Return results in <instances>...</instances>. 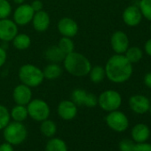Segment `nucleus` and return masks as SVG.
Wrapping results in <instances>:
<instances>
[{
	"label": "nucleus",
	"mask_w": 151,
	"mask_h": 151,
	"mask_svg": "<svg viewBox=\"0 0 151 151\" xmlns=\"http://www.w3.org/2000/svg\"><path fill=\"white\" fill-rule=\"evenodd\" d=\"M106 78L112 83L123 84L128 81L133 72L132 64L124 54L112 55L104 67Z\"/></svg>",
	"instance_id": "nucleus-1"
},
{
	"label": "nucleus",
	"mask_w": 151,
	"mask_h": 151,
	"mask_svg": "<svg viewBox=\"0 0 151 151\" xmlns=\"http://www.w3.org/2000/svg\"><path fill=\"white\" fill-rule=\"evenodd\" d=\"M62 63L65 70L69 75L78 78L87 76L92 68V63L86 56L75 51L67 54Z\"/></svg>",
	"instance_id": "nucleus-2"
},
{
	"label": "nucleus",
	"mask_w": 151,
	"mask_h": 151,
	"mask_svg": "<svg viewBox=\"0 0 151 151\" xmlns=\"http://www.w3.org/2000/svg\"><path fill=\"white\" fill-rule=\"evenodd\" d=\"M18 77L22 84L30 88L39 86L45 80L43 70L31 63L24 64L19 68Z\"/></svg>",
	"instance_id": "nucleus-3"
},
{
	"label": "nucleus",
	"mask_w": 151,
	"mask_h": 151,
	"mask_svg": "<svg viewBox=\"0 0 151 151\" xmlns=\"http://www.w3.org/2000/svg\"><path fill=\"white\" fill-rule=\"evenodd\" d=\"M3 130L5 140L13 146L23 143L28 137V130L21 122H10Z\"/></svg>",
	"instance_id": "nucleus-4"
},
{
	"label": "nucleus",
	"mask_w": 151,
	"mask_h": 151,
	"mask_svg": "<svg viewBox=\"0 0 151 151\" xmlns=\"http://www.w3.org/2000/svg\"><path fill=\"white\" fill-rule=\"evenodd\" d=\"M98 105L106 112L117 110L122 105V96L116 90H106L98 96Z\"/></svg>",
	"instance_id": "nucleus-5"
},
{
	"label": "nucleus",
	"mask_w": 151,
	"mask_h": 151,
	"mask_svg": "<svg viewBox=\"0 0 151 151\" xmlns=\"http://www.w3.org/2000/svg\"><path fill=\"white\" fill-rule=\"evenodd\" d=\"M29 116L37 122H42L49 118L51 109L48 103L42 99L31 100L27 105Z\"/></svg>",
	"instance_id": "nucleus-6"
},
{
	"label": "nucleus",
	"mask_w": 151,
	"mask_h": 151,
	"mask_svg": "<svg viewBox=\"0 0 151 151\" xmlns=\"http://www.w3.org/2000/svg\"><path fill=\"white\" fill-rule=\"evenodd\" d=\"M107 125L116 132H123L129 127V119L122 111L114 110L109 112L105 117Z\"/></svg>",
	"instance_id": "nucleus-7"
},
{
	"label": "nucleus",
	"mask_w": 151,
	"mask_h": 151,
	"mask_svg": "<svg viewBox=\"0 0 151 151\" xmlns=\"http://www.w3.org/2000/svg\"><path fill=\"white\" fill-rule=\"evenodd\" d=\"M34 10L29 4H22L17 6L13 14V20L18 26H26L31 22L34 16Z\"/></svg>",
	"instance_id": "nucleus-8"
},
{
	"label": "nucleus",
	"mask_w": 151,
	"mask_h": 151,
	"mask_svg": "<svg viewBox=\"0 0 151 151\" xmlns=\"http://www.w3.org/2000/svg\"><path fill=\"white\" fill-rule=\"evenodd\" d=\"M18 34V25L9 18L0 19V40L3 42H12Z\"/></svg>",
	"instance_id": "nucleus-9"
},
{
	"label": "nucleus",
	"mask_w": 151,
	"mask_h": 151,
	"mask_svg": "<svg viewBox=\"0 0 151 151\" xmlns=\"http://www.w3.org/2000/svg\"><path fill=\"white\" fill-rule=\"evenodd\" d=\"M129 38L125 32L117 30L115 31L110 37V45L112 50L116 54H124L129 47Z\"/></svg>",
	"instance_id": "nucleus-10"
},
{
	"label": "nucleus",
	"mask_w": 151,
	"mask_h": 151,
	"mask_svg": "<svg viewBox=\"0 0 151 151\" xmlns=\"http://www.w3.org/2000/svg\"><path fill=\"white\" fill-rule=\"evenodd\" d=\"M57 29L59 33L62 37H67L70 38H73L77 36L79 30L77 22L69 17L61 18L57 24Z\"/></svg>",
	"instance_id": "nucleus-11"
},
{
	"label": "nucleus",
	"mask_w": 151,
	"mask_h": 151,
	"mask_svg": "<svg viewBox=\"0 0 151 151\" xmlns=\"http://www.w3.org/2000/svg\"><path fill=\"white\" fill-rule=\"evenodd\" d=\"M78 106L71 100L61 101L57 107V113L59 116L65 121L73 120L78 115Z\"/></svg>",
	"instance_id": "nucleus-12"
},
{
	"label": "nucleus",
	"mask_w": 151,
	"mask_h": 151,
	"mask_svg": "<svg viewBox=\"0 0 151 151\" xmlns=\"http://www.w3.org/2000/svg\"><path fill=\"white\" fill-rule=\"evenodd\" d=\"M130 109L136 114L143 115L148 112V109L150 106L149 100L141 94H135L130 97L128 101Z\"/></svg>",
	"instance_id": "nucleus-13"
},
{
	"label": "nucleus",
	"mask_w": 151,
	"mask_h": 151,
	"mask_svg": "<svg viewBox=\"0 0 151 151\" xmlns=\"http://www.w3.org/2000/svg\"><path fill=\"white\" fill-rule=\"evenodd\" d=\"M142 14L136 6H127L122 14L123 22L125 25L129 27H136L142 21Z\"/></svg>",
	"instance_id": "nucleus-14"
},
{
	"label": "nucleus",
	"mask_w": 151,
	"mask_h": 151,
	"mask_svg": "<svg viewBox=\"0 0 151 151\" xmlns=\"http://www.w3.org/2000/svg\"><path fill=\"white\" fill-rule=\"evenodd\" d=\"M13 99L16 104L27 106L32 100L31 88L23 84L18 85L13 91Z\"/></svg>",
	"instance_id": "nucleus-15"
},
{
	"label": "nucleus",
	"mask_w": 151,
	"mask_h": 151,
	"mask_svg": "<svg viewBox=\"0 0 151 151\" xmlns=\"http://www.w3.org/2000/svg\"><path fill=\"white\" fill-rule=\"evenodd\" d=\"M34 29L37 32L46 31L51 24V18L47 12L45 10L37 12L34 14V16L31 21Z\"/></svg>",
	"instance_id": "nucleus-16"
},
{
	"label": "nucleus",
	"mask_w": 151,
	"mask_h": 151,
	"mask_svg": "<svg viewBox=\"0 0 151 151\" xmlns=\"http://www.w3.org/2000/svg\"><path fill=\"white\" fill-rule=\"evenodd\" d=\"M131 135L135 143L146 142L150 137V129L147 124L139 123L132 127Z\"/></svg>",
	"instance_id": "nucleus-17"
},
{
	"label": "nucleus",
	"mask_w": 151,
	"mask_h": 151,
	"mask_svg": "<svg viewBox=\"0 0 151 151\" xmlns=\"http://www.w3.org/2000/svg\"><path fill=\"white\" fill-rule=\"evenodd\" d=\"M66 54L56 45H51L45 51V57L49 62L60 63L63 61Z\"/></svg>",
	"instance_id": "nucleus-18"
},
{
	"label": "nucleus",
	"mask_w": 151,
	"mask_h": 151,
	"mask_svg": "<svg viewBox=\"0 0 151 151\" xmlns=\"http://www.w3.org/2000/svg\"><path fill=\"white\" fill-rule=\"evenodd\" d=\"M62 72L63 69L60 67V65L59 63H53V62H50L43 69L45 79L47 80H55L59 78L61 76Z\"/></svg>",
	"instance_id": "nucleus-19"
},
{
	"label": "nucleus",
	"mask_w": 151,
	"mask_h": 151,
	"mask_svg": "<svg viewBox=\"0 0 151 151\" xmlns=\"http://www.w3.org/2000/svg\"><path fill=\"white\" fill-rule=\"evenodd\" d=\"M13 45L15 49L19 51L27 50L31 45V38L28 34L18 33L12 41Z\"/></svg>",
	"instance_id": "nucleus-20"
},
{
	"label": "nucleus",
	"mask_w": 151,
	"mask_h": 151,
	"mask_svg": "<svg viewBox=\"0 0 151 151\" xmlns=\"http://www.w3.org/2000/svg\"><path fill=\"white\" fill-rule=\"evenodd\" d=\"M10 116H11V119H13L15 122H21V123L24 122L29 116L27 106L16 104L11 109Z\"/></svg>",
	"instance_id": "nucleus-21"
},
{
	"label": "nucleus",
	"mask_w": 151,
	"mask_h": 151,
	"mask_svg": "<svg viewBox=\"0 0 151 151\" xmlns=\"http://www.w3.org/2000/svg\"><path fill=\"white\" fill-rule=\"evenodd\" d=\"M88 76H89V78H90L91 82H93L94 84L101 83L106 78L105 68H104V67H101L100 65H96L93 67L92 66Z\"/></svg>",
	"instance_id": "nucleus-22"
},
{
	"label": "nucleus",
	"mask_w": 151,
	"mask_h": 151,
	"mask_svg": "<svg viewBox=\"0 0 151 151\" xmlns=\"http://www.w3.org/2000/svg\"><path fill=\"white\" fill-rule=\"evenodd\" d=\"M45 151H68V146L60 138L52 137L47 141Z\"/></svg>",
	"instance_id": "nucleus-23"
},
{
	"label": "nucleus",
	"mask_w": 151,
	"mask_h": 151,
	"mask_svg": "<svg viewBox=\"0 0 151 151\" xmlns=\"http://www.w3.org/2000/svg\"><path fill=\"white\" fill-rule=\"evenodd\" d=\"M40 132L44 136L47 138H52L55 135L57 132V125L54 121L47 118L41 122Z\"/></svg>",
	"instance_id": "nucleus-24"
},
{
	"label": "nucleus",
	"mask_w": 151,
	"mask_h": 151,
	"mask_svg": "<svg viewBox=\"0 0 151 151\" xmlns=\"http://www.w3.org/2000/svg\"><path fill=\"white\" fill-rule=\"evenodd\" d=\"M124 55L132 64H133L139 62L142 59L143 52L138 46H132V47H128V49L125 51Z\"/></svg>",
	"instance_id": "nucleus-25"
},
{
	"label": "nucleus",
	"mask_w": 151,
	"mask_h": 151,
	"mask_svg": "<svg viewBox=\"0 0 151 151\" xmlns=\"http://www.w3.org/2000/svg\"><path fill=\"white\" fill-rule=\"evenodd\" d=\"M87 93H88V92L85 89H82V88L75 89L71 93V101L78 107L84 106Z\"/></svg>",
	"instance_id": "nucleus-26"
},
{
	"label": "nucleus",
	"mask_w": 151,
	"mask_h": 151,
	"mask_svg": "<svg viewBox=\"0 0 151 151\" xmlns=\"http://www.w3.org/2000/svg\"><path fill=\"white\" fill-rule=\"evenodd\" d=\"M57 45L66 55L75 51V44H74L72 38H70V37H62L59 40Z\"/></svg>",
	"instance_id": "nucleus-27"
},
{
	"label": "nucleus",
	"mask_w": 151,
	"mask_h": 151,
	"mask_svg": "<svg viewBox=\"0 0 151 151\" xmlns=\"http://www.w3.org/2000/svg\"><path fill=\"white\" fill-rule=\"evenodd\" d=\"M138 7L142 17L151 22V0H140Z\"/></svg>",
	"instance_id": "nucleus-28"
},
{
	"label": "nucleus",
	"mask_w": 151,
	"mask_h": 151,
	"mask_svg": "<svg viewBox=\"0 0 151 151\" xmlns=\"http://www.w3.org/2000/svg\"><path fill=\"white\" fill-rule=\"evenodd\" d=\"M11 122L10 111L8 109L0 104V130H3Z\"/></svg>",
	"instance_id": "nucleus-29"
},
{
	"label": "nucleus",
	"mask_w": 151,
	"mask_h": 151,
	"mask_svg": "<svg viewBox=\"0 0 151 151\" xmlns=\"http://www.w3.org/2000/svg\"><path fill=\"white\" fill-rule=\"evenodd\" d=\"M12 10V5L8 0H0V19L9 18Z\"/></svg>",
	"instance_id": "nucleus-30"
},
{
	"label": "nucleus",
	"mask_w": 151,
	"mask_h": 151,
	"mask_svg": "<svg viewBox=\"0 0 151 151\" xmlns=\"http://www.w3.org/2000/svg\"><path fill=\"white\" fill-rule=\"evenodd\" d=\"M135 144L136 143L132 139H124L119 142L118 147L120 151H133Z\"/></svg>",
	"instance_id": "nucleus-31"
},
{
	"label": "nucleus",
	"mask_w": 151,
	"mask_h": 151,
	"mask_svg": "<svg viewBox=\"0 0 151 151\" xmlns=\"http://www.w3.org/2000/svg\"><path fill=\"white\" fill-rule=\"evenodd\" d=\"M97 105H98V97L95 94L88 92L86 101H85V103H84V106H86L87 108H94Z\"/></svg>",
	"instance_id": "nucleus-32"
},
{
	"label": "nucleus",
	"mask_w": 151,
	"mask_h": 151,
	"mask_svg": "<svg viewBox=\"0 0 151 151\" xmlns=\"http://www.w3.org/2000/svg\"><path fill=\"white\" fill-rule=\"evenodd\" d=\"M133 151H151V144L147 142L136 143Z\"/></svg>",
	"instance_id": "nucleus-33"
},
{
	"label": "nucleus",
	"mask_w": 151,
	"mask_h": 151,
	"mask_svg": "<svg viewBox=\"0 0 151 151\" xmlns=\"http://www.w3.org/2000/svg\"><path fill=\"white\" fill-rule=\"evenodd\" d=\"M30 6L35 13L44 10V4L41 0H34V1L30 4Z\"/></svg>",
	"instance_id": "nucleus-34"
},
{
	"label": "nucleus",
	"mask_w": 151,
	"mask_h": 151,
	"mask_svg": "<svg viewBox=\"0 0 151 151\" xmlns=\"http://www.w3.org/2000/svg\"><path fill=\"white\" fill-rule=\"evenodd\" d=\"M6 60H7V52L3 47L0 46V68H2L5 65Z\"/></svg>",
	"instance_id": "nucleus-35"
},
{
	"label": "nucleus",
	"mask_w": 151,
	"mask_h": 151,
	"mask_svg": "<svg viewBox=\"0 0 151 151\" xmlns=\"http://www.w3.org/2000/svg\"><path fill=\"white\" fill-rule=\"evenodd\" d=\"M0 151H14V146L8 142H4L0 144Z\"/></svg>",
	"instance_id": "nucleus-36"
},
{
	"label": "nucleus",
	"mask_w": 151,
	"mask_h": 151,
	"mask_svg": "<svg viewBox=\"0 0 151 151\" xmlns=\"http://www.w3.org/2000/svg\"><path fill=\"white\" fill-rule=\"evenodd\" d=\"M143 82H144V85H145L147 88L151 89V71L148 72V73H147V74L144 76Z\"/></svg>",
	"instance_id": "nucleus-37"
},
{
	"label": "nucleus",
	"mask_w": 151,
	"mask_h": 151,
	"mask_svg": "<svg viewBox=\"0 0 151 151\" xmlns=\"http://www.w3.org/2000/svg\"><path fill=\"white\" fill-rule=\"evenodd\" d=\"M144 51L147 53V55L151 57V38L147 39L144 45Z\"/></svg>",
	"instance_id": "nucleus-38"
},
{
	"label": "nucleus",
	"mask_w": 151,
	"mask_h": 151,
	"mask_svg": "<svg viewBox=\"0 0 151 151\" xmlns=\"http://www.w3.org/2000/svg\"><path fill=\"white\" fill-rule=\"evenodd\" d=\"M14 1V4H16V5H22V4H24V2H25V0H13Z\"/></svg>",
	"instance_id": "nucleus-39"
},
{
	"label": "nucleus",
	"mask_w": 151,
	"mask_h": 151,
	"mask_svg": "<svg viewBox=\"0 0 151 151\" xmlns=\"http://www.w3.org/2000/svg\"><path fill=\"white\" fill-rule=\"evenodd\" d=\"M148 112L151 114V104H150V106H149V109H148Z\"/></svg>",
	"instance_id": "nucleus-40"
},
{
	"label": "nucleus",
	"mask_w": 151,
	"mask_h": 151,
	"mask_svg": "<svg viewBox=\"0 0 151 151\" xmlns=\"http://www.w3.org/2000/svg\"><path fill=\"white\" fill-rule=\"evenodd\" d=\"M149 30H150V32H151V23H150V26H149Z\"/></svg>",
	"instance_id": "nucleus-41"
}]
</instances>
